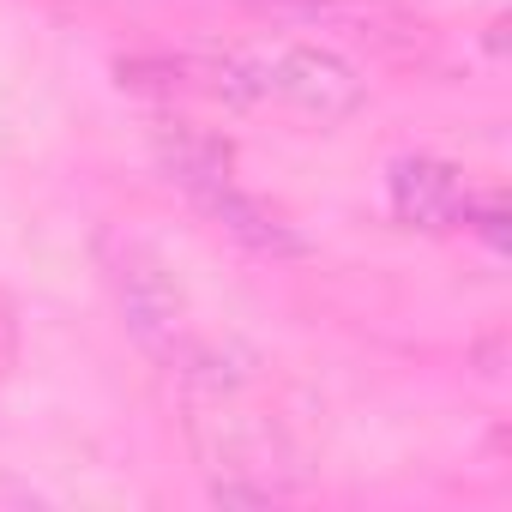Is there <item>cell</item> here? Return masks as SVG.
Returning a JSON list of instances; mask_svg holds the SVG:
<instances>
[{
  "label": "cell",
  "mask_w": 512,
  "mask_h": 512,
  "mask_svg": "<svg viewBox=\"0 0 512 512\" xmlns=\"http://www.w3.org/2000/svg\"><path fill=\"white\" fill-rule=\"evenodd\" d=\"M181 398H187V440L199 458V476L211 488V500L223 506H272V500H296L308 494L314 470L302 458V446L290 440V428L278 416H266L253 404V362L235 356L223 338L205 344V356L175 374Z\"/></svg>",
  "instance_id": "6da1fadb"
},
{
  "label": "cell",
  "mask_w": 512,
  "mask_h": 512,
  "mask_svg": "<svg viewBox=\"0 0 512 512\" xmlns=\"http://www.w3.org/2000/svg\"><path fill=\"white\" fill-rule=\"evenodd\" d=\"M175 91H199L223 103H290L314 121H350L368 103V79L338 49L308 37H272V43L175 61Z\"/></svg>",
  "instance_id": "7a4b0ae2"
},
{
  "label": "cell",
  "mask_w": 512,
  "mask_h": 512,
  "mask_svg": "<svg viewBox=\"0 0 512 512\" xmlns=\"http://www.w3.org/2000/svg\"><path fill=\"white\" fill-rule=\"evenodd\" d=\"M151 151H157V169L169 175V187H181L247 253H260V260H302V253H308V235L296 229V217L278 211L272 199H260L253 187H241L229 145H217L211 133L175 121V127L151 133Z\"/></svg>",
  "instance_id": "3957f363"
},
{
  "label": "cell",
  "mask_w": 512,
  "mask_h": 512,
  "mask_svg": "<svg viewBox=\"0 0 512 512\" xmlns=\"http://www.w3.org/2000/svg\"><path fill=\"white\" fill-rule=\"evenodd\" d=\"M97 272H103V284L121 308V326L133 332V344L151 362H163L169 374H181L211 344L193 326V308H187L169 260L151 241H139L133 229H97Z\"/></svg>",
  "instance_id": "277c9868"
},
{
  "label": "cell",
  "mask_w": 512,
  "mask_h": 512,
  "mask_svg": "<svg viewBox=\"0 0 512 512\" xmlns=\"http://www.w3.org/2000/svg\"><path fill=\"white\" fill-rule=\"evenodd\" d=\"M229 7L272 19V25H320V31H350L380 49H422V25L398 0H229Z\"/></svg>",
  "instance_id": "5b68a950"
},
{
  "label": "cell",
  "mask_w": 512,
  "mask_h": 512,
  "mask_svg": "<svg viewBox=\"0 0 512 512\" xmlns=\"http://www.w3.org/2000/svg\"><path fill=\"white\" fill-rule=\"evenodd\" d=\"M386 199H392L398 223L428 229V235L464 229L476 211V187L464 181V169H452L440 157H398L386 169Z\"/></svg>",
  "instance_id": "8992f818"
}]
</instances>
